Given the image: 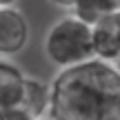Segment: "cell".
Wrapping results in <instances>:
<instances>
[{"label":"cell","instance_id":"cell-1","mask_svg":"<svg viewBox=\"0 0 120 120\" xmlns=\"http://www.w3.org/2000/svg\"><path fill=\"white\" fill-rule=\"evenodd\" d=\"M51 120H120V67L91 58L60 69L49 85Z\"/></svg>","mask_w":120,"mask_h":120},{"label":"cell","instance_id":"cell-2","mask_svg":"<svg viewBox=\"0 0 120 120\" xmlns=\"http://www.w3.org/2000/svg\"><path fill=\"white\" fill-rule=\"evenodd\" d=\"M45 56L58 69H69L94 58V31L91 25L73 13L60 18L45 34Z\"/></svg>","mask_w":120,"mask_h":120},{"label":"cell","instance_id":"cell-3","mask_svg":"<svg viewBox=\"0 0 120 120\" xmlns=\"http://www.w3.org/2000/svg\"><path fill=\"white\" fill-rule=\"evenodd\" d=\"M29 42V22L16 7H0V58L20 53Z\"/></svg>","mask_w":120,"mask_h":120},{"label":"cell","instance_id":"cell-4","mask_svg":"<svg viewBox=\"0 0 120 120\" xmlns=\"http://www.w3.org/2000/svg\"><path fill=\"white\" fill-rule=\"evenodd\" d=\"M94 58L120 64V11L100 18L94 27Z\"/></svg>","mask_w":120,"mask_h":120},{"label":"cell","instance_id":"cell-5","mask_svg":"<svg viewBox=\"0 0 120 120\" xmlns=\"http://www.w3.org/2000/svg\"><path fill=\"white\" fill-rule=\"evenodd\" d=\"M25 73L18 69L9 58H0V111L20 107Z\"/></svg>","mask_w":120,"mask_h":120},{"label":"cell","instance_id":"cell-6","mask_svg":"<svg viewBox=\"0 0 120 120\" xmlns=\"http://www.w3.org/2000/svg\"><path fill=\"white\" fill-rule=\"evenodd\" d=\"M49 102H51V89L38 78H25L22 87V98H20V109L27 111L34 120L45 118L49 113Z\"/></svg>","mask_w":120,"mask_h":120},{"label":"cell","instance_id":"cell-7","mask_svg":"<svg viewBox=\"0 0 120 120\" xmlns=\"http://www.w3.org/2000/svg\"><path fill=\"white\" fill-rule=\"evenodd\" d=\"M71 13L80 20H85L87 25L94 27L100 18H105L107 13H111V7H109L105 0H78L73 4Z\"/></svg>","mask_w":120,"mask_h":120},{"label":"cell","instance_id":"cell-8","mask_svg":"<svg viewBox=\"0 0 120 120\" xmlns=\"http://www.w3.org/2000/svg\"><path fill=\"white\" fill-rule=\"evenodd\" d=\"M0 120H34L27 111H22L20 107L16 109H4V111H0Z\"/></svg>","mask_w":120,"mask_h":120},{"label":"cell","instance_id":"cell-9","mask_svg":"<svg viewBox=\"0 0 120 120\" xmlns=\"http://www.w3.org/2000/svg\"><path fill=\"white\" fill-rule=\"evenodd\" d=\"M56 7H62V9H67V11H71L73 9V4L78 2V0H51Z\"/></svg>","mask_w":120,"mask_h":120},{"label":"cell","instance_id":"cell-10","mask_svg":"<svg viewBox=\"0 0 120 120\" xmlns=\"http://www.w3.org/2000/svg\"><path fill=\"white\" fill-rule=\"evenodd\" d=\"M105 2L111 7V11H120V0H105Z\"/></svg>","mask_w":120,"mask_h":120},{"label":"cell","instance_id":"cell-11","mask_svg":"<svg viewBox=\"0 0 120 120\" xmlns=\"http://www.w3.org/2000/svg\"><path fill=\"white\" fill-rule=\"evenodd\" d=\"M16 0H0V7H13Z\"/></svg>","mask_w":120,"mask_h":120},{"label":"cell","instance_id":"cell-12","mask_svg":"<svg viewBox=\"0 0 120 120\" xmlns=\"http://www.w3.org/2000/svg\"><path fill=\"white\" fill-rule=\"evenodd\" d=\"M38 120H51V118H47V116H45V118H38Z\"/></svg>","mask_w":120,"mask_h":120}]
</instances>
